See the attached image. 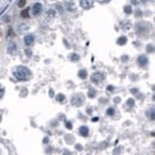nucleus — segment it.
<instances>
[{
	"instance_id": "obj_29",
	"label": "nucleus",
	"mask_w": 155,
	"mask_h": 155,
	"mask_svg": "<svg viewBox=\"0 0 155 155\" xmlns=\"http://www.w3.org/2000/svg\"><path fill=\"white\" fill-rule=\"evenodd\" d=\"M128 105L133 106V105H134V100H133V99H129V100H128Z\"/></svg>"
},
{
	"instance_id": "obj_4",
	"label": "nucleus",
	"mask_w": 155,
	"mask_h": 155,
	"mask_svg": "<svg viewBox=\"0 0 155 155\" xmlns=\"http://www.w3.org/2000/svg\"><path fill=\"white\" fill-rule=\"evenodd\" d=\"M85 102V98L82 94H75V96L72 97L71 99V103L73 106H76V107H79V106L82 105V103Z\"/></svg>"
},
{
	"instance_id": "obj_32",
	"label": "nucleus",
	"mask_w": 155,
	"mask_h": 155,
	"mask_svg": "<svg viewBox=\"0 0 155 155\" xmlns=\"http://www.w3.org/2000/svg\"><path fill=\"white\" fill-rule=\"evenodd\" d=\"M98 1H99V3H109L110 0H98Z\"/></svg>"
},
{
	"instance_id": "obj_10",
	"label": "nucleus",
	"mask_w": 155,
	"mask_h": 155,
	"mask_svg": "<svg viewBox=\"0 0 155 155\" xmlns=\"http://www.w3.org/2000/svg\"><path fill=\"white\" fill-rule=\"evenodd\" d=\"M79 133H80L81 136L87 137L88 136V134H90V130H88V128L87 127H81L80 129H79Z\"/></svg>"
},
{
	"instance_id": "obj_37",
	"label": "nucleus",
	"mask_w": 155,
	"mask_h": 155,
	"mask_svg": "<svg viewBox=\"0 0 155 155\" xmlns=\"http://www.w3.org/2000/svg\"><path fill=\"white\" fill-rule=\"evenodd\" d=\"M0 36H1V30H0Z\"/></svg>"
},
{
	"instance_id": "obj_9",
	"label": "nucleus",
	"mask_w": 155,
	"mask_h": 155,
	"mask_svg": "<svg viewBox=\"0 0 155 155\" xmlns=\"http://www.w3.org/2000/svg\"><path fill=\"white\" fill-rule=\"evenodd\" d=\"M137 62H138V65L141 67H146L148 65V57L146 55H140L138 59H137Z\"/></svg>"
},
{
	"instance_id": "obj_11",
	"label": "nucleus",
	"mask_w": 155,
	"mask_h": 155,
	"mask_svg": "<svg viewBox=\"0 0 155 155\" xmlns=\"http://www.w3.org/2000/svg\"><path fill=\"white\" fill-rule=\"evenodd\" d=\"M121 26L123 29H125V30H128V29L131 28V23L129 20H123V22H121Z\"/></svg>"
},
{
	"instance_id": "obj_15",
	"label": "nucleus",
	"mask_w": 155,
	"mask_h": 155,
	"mask_svg": "<svg viewBox=\"0 0 155 155\" xmlns=\"http://www.w3.org/2000/svg\"><path fill=\"white\" fill-rule=\"evenodd\" d=\"M78 75H79V78H81V79H86L87 78V72L85 71V69H81V71H79Z\"/></svg>"
},
{
	"instance_id": "obj_34",
	"label": "nucleus",
	"mask_w": 155,
	"mask_h": 155,
	"mask_svg": "<svg viewBox=\"0 0 155 155\" xmlns=\"http://www.w3.org/2000/svg\"><path fill=\"white\" fill-rule=\"evenodd\" d=\"M141 14H142V12H141V11H137V12H136V16H141Z\"/></svg>"
},
{
	"instance_id": "obj_22",
	"label": "nucleus",
	"mask_w": 155,
	"mask_h": 155,
	"mask_svg": "<svg viewBox=\"0 0 155 155\" xmlns=\"http://www.w3.org/2000/svg\"><path fill=\"white\" fill-rule=\"evenodd\" d=\"M124 12L127 13V14H130V13L133 12V9H131V6H124Z\"/></svg>"
},
{
	"instance_id": "obj_30",
	"label": "nucleus",
	"mask_w": 155,
	"mask_h": 155,
	"mask_svg": "<svg viewBox=\"0 0 155 155\" xmlns=\"http://www.w3.org/2000/svg\"><path fill=\"white\" fill-rule=\"evenodd\" d=\"M9 37H13V31H12V29H10V31H9Z\"/></svg>"
},
{
	"instance_id": "obj_27",
	"label": "nucleus",
	"mask_w": 155,
	"mask_h": 155,
	"mask_svg": "<svg viewBox=\"0 0 155 155\" xmlns=\"http://www.w3.org/2000/svg\"><path fill=\"white\" fill-rule=\"evenodd\" d=\"M25 55L28 56V57H30V56L32 55V51H31V50H29V49H26V50H25Z\"/></svg>"
},
{
	"instance_id": "obj_13",
	"label": "nucleus",
	"mask_w": 155,
	"mask_h": 155,
	"mask_svg": "<svg viewBox=\"0 0 155 155\" xmlns=\"http://www.w3.org/2000/svg\"><path fill=\"white\" fill-rule=\"evenodd\" d=\"M29 29V26L28 25H25V24H19V26H18V32L19 34H23L24 31H26Z\"/></svg>"
},
{
	"instance_id": "obj_17",
	"label": "nucleus",
	"mask_w": 155,
	"mask_h": 155,
	"mask_svg": "<svg viewBox=\"0 0 155 155\" xmlns=\"http://www.w3.org/2000/svg\"><path fill=\"white\" fill-rule=\"evenodd\" d=\"M74 10H75V5H74V3H72V1H69V3L67 4V11L72 12V11H74Z\"/></svg>"
},
{
	"instance_id": "obj_1",
	"label": "nucleus",
	"mask_w": 155,
	"mask_h": 155,
	"mask_svg": "<svg viewBox=\"0 0 155 155\" xmlns=\"http://www.w3.org/2000/svg\"><path fill=\"white\" fill-rule=\"evenodd\" d=\"M13 75H14L16 79L18 80H29L31 78V72L29 71L26 67H23V66H19L17 68H14L13 71Z\"/></svg>"
},
{
	"instance_id": "obj_31",
	"label": "nucleus",
	"mask_w": 155,
	"mask_h": 155,
	"mask_svg": "<svg viewBox=\"0 0 155 155\" xmlns=\"http://www.w3.org/2000/svg\"><path fill=\"white\" fill-rule=\"evenodd\" d=\"M66 127L68 128V129H72V124H71V122H67V123H66Z\"/></svg>"
},
{
	"instance_id": "obj_7",
	"label": "nucleus",
	"mask_w": 155,
	"mask_h": 155,
	"mask_svg": "<svg viewBox=\"0 0 155 155\" xmlns=\"http://www.w3.org/2000/svg\"><path fill=\"white\" fill-rule=\"evenodd\" d=\"M80 6L84 10H90L93 6V0H80Z\"/></svg>"
},
{
	"instance_id": "obj_8",
	"label": "nucleus",
	"mask_w": 155,
	"mask_h": 155,
	"mask_svg": "<svg viewBox=\"0 0 155 155\" xmlns=\"http://www.w3.org/2000/svg\"><path fill=\"white\" fill-rule=\"evenodd\" d=\"M34 42H35V36L32 34H29V35H26L24 37V43H25V45H32L34 44Z\"/></svg>"
},
{
	"instance_id": "obj_26",
	"label": "nucleus",
	"mask_w": 155,
	"mask_h": 155,
	"mask_svg": "<svg viewBox=\"0 0 155 155\" xmlns=\"http://www.w3.org/2000/svg\"><path fill=\"white\" fill-rule=\"evenodd\" d=\"M4 93H5V90H4V87L0 85V99L4 97Z\"/></svg>"
},
{
	"instance_id": "obj_28",
	"label": "nucleus",
	"mask_w": 155,
	"mask_h": 155,
	"mask_svg": "<svg viewBox=\"0 0 155 155\" xmlns=\"http://www.w3.org/2000/svg\"><path fill=\"white\" fill-rule=\"evenodd\" d=\"M106 91H107V93L112 92V91H113V87H112V86H107V88H106Z\"/></svg>"
},
{
	"instance_id": "obj_24",
	"label": "nucleus",
	"mask_w": 155,
	"mask_h": 155,
	"mask_svg": "<svg viewBox=\"0 0 155 155\" xmlns=\"http://www.w3.org/2000/svg\"><path fill=\"white\" fill-rule=\"evenodd\" d=\"M147 51H148V53H153V51H154V47H153V44H148V47H147Z\"/></svg>"
},
{
	"instance_id": "obj_14",
	"label": "nucleus",
	"mask_w": 155,
	"mask_h": 155,
	"mask_svg": "<svg viewBox=\"0 0 155 155\" xmlns=\"http://www.w3.org/2000/svg\"><path fill=\"white\" fill-rule=\"evenodd\" d=\"M55 14H56V12H55V10H49L48 12H47V17H48V19H51V18H54L55 17Z\"/></svg>"
},
{
	"instance_id": "obj_16",
	"label": "nucleus",
	"mask_w": 155,
	"mask_h": 155,
	"mask_svg": "<svg viewBox=\"0 0 155 155\" xmlns=\"http://www.w3.org/2000/svg\"><path fill=\"white\" fill-rule=\"evenodd\" d=\"M29 11H30L29 9L23 10L22 12H20V17H22V18H29Z\"/></svg>"
},
{
	"instance_id": "obj_6",
	"label": "nucleus",
	"mask_w": 155,
	"mask_h": 155,
	"mask_svg": "<svg viewBox=\"0 0 155 155\" xmlns=\"http://www.w3.org/2000/svg\"><path fill=\"white\" fill-rule=\"evenodd\" d=\"M6 50L10 55H16V53H17V44H16L14 42H10V43L7 44Z\"/></svg>"
},
{
	"instance_id": "obj_33",
	"label": "nucleus",
	"mask_w": 155,
	"mask_h": 155,
	"mask_svg": "<svg viewBox=\"0 0 155 155\" xmlns=\"http://www.w3.org/2000/svg\"><path fill=\"white\" fill-rule=\"evenodd\" d=\"M122 60H123V61H127V60H128V56H123V57H122Z\"/></svg>"
},
{
	"instance_id": "obj_12",
	"label": "nucleus",
	"mask_w": 155,
	"mask_h": 155,
	"mask_svg": "<svg viewBox=\"0 0 155 155\" xmlns=\"http://www.w3.org/2000/svg\"><path fill=\"white\" fill-rule=\"evenodd\" d=\"M125 43H127V37H125V36H121V37L117 40L118 45H124Z\"/></svg>"
},
{
	"instance_id": "obj_20",
	"label": "nucleus",
	"mask_w": 155,
	"mask_h": 155,
	"mask_svg": "<svg viewBox=\"0 0 155 155\" xmlns=\"http://www.w3.org/2000/svg\"><path fill=\"white\" fill-rule=\"evenodd\" d=\"M88 98H94V97L97 96V92H96V90H90L88 91Z\"/></svg>"
},
{
	"instance_id": "obj_18",
	"label": "nucleus",
	"mask_w": 155,
	"mask_h": 155,
	"mask_svg": "<svg viewBox=\"0 0 155 155\" xmlns=\"http://www.w3.org/2000/svg\"><path fill=\"white\" fill-rule=\"evenodd\" d=\"M147 116L149 117V119H152V121H154V109H150V110H148V112H147Z\"/></svg>"
},
{
	"instance_id": "obj_36",
	"label": "nucleus",
	"mask_w": 155,
	"mask_h": 155,
	"mask_svg": "<svg viewBox=\"0 0 155 155\" xmlns=\"http://www.w3.org/2000/svg\"><path fill=\"white\" fill-rule=\"evenodd\" d=\"M5 9H6V7H3V9L0 10V14H1V13H3V12H4V10H5Z\"/></svg>"
},
{
	"instance_id": "obj_23",
	"label": "nucleus",
	"mask_w": 155,
	"mask_h": 155,
	"mask_svg": "<svg viewBox=\"0 0 155 155\" xmlns=\"http://www.w3.org/2000/svg\"><path fill=\"white\" fill-rule=\"evenodd\" d=\"M65 98L66 97L63 96V94H61V93H60V94H57V97H56V99H57V102H63V100H65Z\"/></svg>"
},
{
	"instance_id": "obj_21",
	"label": "nucleus",
	"mask_w": 155,
	"mask_h": 155,
	"mask_svg": "<svg viewBox=\"0 0 155 155\" xmlns=\"http://www.w3.org/2000/svg\"><path fill=\"white\" fill-rule=\"evenodd\" d=\"M106 115H107V116H113V115H115V109H113V107H109L107 111H106Z\"/></svg>"
},
{
	"instance_id": "obj_19",
	"label": "nucleus",
	"mask_w": 155,
	"mask_h": 155,
	"mask_svg": "<svg viewBox=\"0 0 155 155\" xmlns=\"http://www.w3.org/2000/svg\"><path fill=\"white\" fill-rule=\"evenodd\" d=\"M71 60H72V61H74V62H76V61L80 60V56L78 55V54H72V55H71Z\"/></svg>"
},
{
	"instance_id": "obj_25",
	"label": "nucleus",
	"mask_w": 155,
	"mask_h": 155,
	"mask_svg": "<svg viewBox=\"0 0 155 155\" xmlns=\"http://www.w3.org/2000/svg\"><path fill=\"white\" fill-rule=\"evenodd\" d=\"M25 4H26V0H19L18 3V7H24Z\"/></svg>"
},
{
	"instance_id": "obj_5",
	"label": "nucleus",
	"mask_w": 155,
	"mask_h": 155,
	"mask_svg": "<svg viewBox=\"0 0 155 155\" xmlns=\"http://www.w3.org/2000/svg\"><path fill=\"white\" fill-rule=\"evenodd\" d=\"M32 14L35 16V17H37V16H40L41 13H42V11H43V6H42V4L41 3H36L35 5H32Z\"/></svg>"
},
{
	"instance_id": "obj_2",
	"label": "nucleus",
	"mask_w": 155,
	"mask_h": 155,
	"mask_svg": "<svg viewBox=\"0 0 155 155\" xmlns=\"http://www.w3.org/2000/svg\"><path fill=\"white\" fill-rule=\"evenodd\" d=\"M150 28H152V25L149 24V23L141 22V23H137L136 31H137V34H140V35H144V34H147V32L150 30Z\"/></svg>"
},
{
	"instance_id": "obj_35",
	"label": "nucleus",
	"mask_w": 155,
	"mask_h": 155,
	"mask_svg": "<svg viewBox=\"0 0 155 155\" xmlns=\"http://www.w3.org/2000/svg\"><path fill=\"white\" fill-rule=\"evenodd\" d=\"M91 111H92V110H91V109H90V107L87 109V113H92V112H91Z\"/></svg>"
},
{
	"instance_id": "obj_3",
	"label": "nucleus",
	"mask_w": 155,
	"mask_h": 155,
	"mask_svg": "<svg viewBox=\"0 0 155 155\" xmlns=\"http://www.w3.org/2000/svg\"><path fill=\"white\" fill-rule=\"evenodd\" d=\"M104 80H105V74L100 73V72H97V73L92 74V76H91V81L96 85H100Z\"/></svg>"
}]
</instances>
